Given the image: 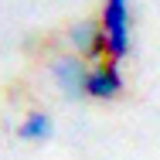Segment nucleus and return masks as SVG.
Segmentation results:
<instances>
[{"label":"nucleus","mask_w":160,"mask_h":160,"mask_svg":"<svg viewBox=\"0 0 160 160\" xmlns=\"http://www.w3.org/2000/svg\"><path fill=\"white\" fill-rule=\"evenodd\" d=\"M106 41H109V62H126L133 51V38H129V0H106L102 3V17H99Z\"/></svg>","instance_id":"obj_1"},{"label":"nucleus","mask_w":160,"mask_h":160,"mask_svg":"<svg viewBox=\"0 0 160 160\" xmlns=\"http://www.w3.org/2000/svg\"><path fill=\"white\" fill-rule=\"evenodd\" d=\"M89 68H92V65L85 62V58H78L75 51H65V55H58V58L51 62V78H55V85L62 89L65 99H72V102L85 99Z\"/></svg>","instance_id":"obj_2"},{"label":"nucleus","mask_w":160,"mask_h":160,"mask_svg":"<svg viewBox=\"0 0 160 160\" xmlns=\"http://www.w3.org/2000/svg\"><path fill=\"white\" fill-rule=\"evenodd\" d=\"M68 48L78 55V58H85L89 65H99L109 58V41H106V31H102V24L99 21H75L72 28H68Z\"/></svg>","instance_id":"obj_3"},{"label":"nucleus","mask_w":160,"mask_h":160,"mask_svg":"<svg viewBox=\"0 0 160 160\" xmlns=\"http://www.w3.org/2000/svg\"><path fill=\"white\" fill-rule=\"evenodd\" d=\"M126 89V78L119 72L116 62H99L89 68V85H85V99H96V102H112V99L123 96Z\"/></svg>","instance_id":"obj_4"},{"label":"nucleus","mask_w":160,"mask_h":160,"mask_svg":"<svg viewBox=\"0 0 160 160\" xmlns=\"http://www.w3.org/2000/svg\"><path fill=\"white\" fill-rule=\"evenodd\" d=\"M51 133H55V123H51V116L41 112V109L28 112V116L21 119V126H17V136L28 140V143H41V140H48Z\"/></svg>","instance_id":"obj_5"}]
</instances>
